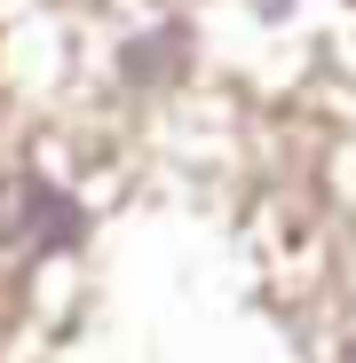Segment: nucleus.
I'll return each instance as SVG.
<instances>
[{"label":"nucleus","mask_w":356,"mask_h":363,"mask_svg":"<svg viewBox=\"0 0 356 363\" xmlns=\"http://www.w3.org/2000/svg\"><path fill=\"white\" fill-rule=\"evenodd\" d=\"M9 237H16V253H55V245H72L80 237V206L64 190H48V182H16V198H9Z\"/></svg>","instance_id":"obj_1"}]
</instances>
